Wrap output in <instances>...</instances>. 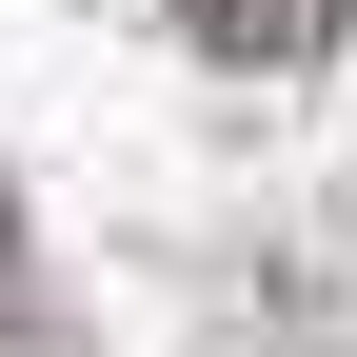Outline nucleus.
<instances>
[{"mask_svg": "<svg viewBox=\"0 0 357 357\" xmlns=\"http://www.w3.org/2000/svg\"><path fill=\"white\" fill-rule=\"evenodd\" d=\"M0 298H20V218H0Z\"/></svg>", "mask_w": 357, "mask_h": 357, "instance_id": "f03ea898", "label": "nucleus"}, {"mask_svg": "<svg viewBox=\"0 0 357 357\" xmlns=\"http://www.w3.org/2000/svg\"><path fill=\"white\" fill-rule=\"evenodd\" d=\"M159 20L199 40V60H238V79H298V60L357 20V0H159Z\"/></svg>", "mask_w": 357, "mask_h": 357, "instance_id": "f257e3e1", "label": "nucleus"}]
</instances>
